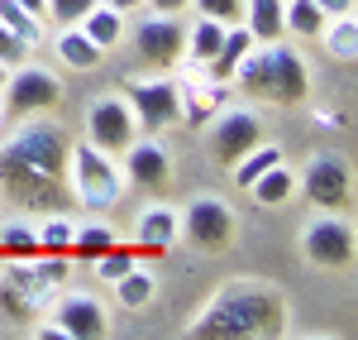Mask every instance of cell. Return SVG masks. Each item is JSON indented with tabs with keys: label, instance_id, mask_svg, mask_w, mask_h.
<instances>
[{
	"label": "cell",
	"instance_id": "cell-1",
	"mask_svg": "<svg viewBox=\"0 0 358 340\" xmlns=\"http://www.w3.org/2000/svg\"><path fill=\"white\" fill-rule=\"evenodd\" d=\"M0 187L20 206L57 211L67 201V135L48 120H29L0 144Z\"/></svg>",
	"mask_w": 358,
	"mask_h": 340
},
{
	"label": "cell",
	"instance_id": "cell-2",
	"mask_svg": "<svg viewBox=\"0 0 358 340\" xmlns=\"http://www.w3.org/2000/svg\"><path fill=\"white\" fill-rule=\"evenodd\" d=\"M282 321V302L268 287H229L206 312L192 321L196 340H239V336H268Z\"/></svg>",
	"mask_w": 358,
	"mask_h": 340
},
{
	"label": "cell",
	"instance_id": "cell-3",
	"mask_svg": "<svg viewBox=\"0 0 358 340\" xmlns=\"http://www.w3.org/2000/svg\"><path fill=\"white\" fill-rule=\"evenodd\" d=\"M234 82L244 86V91H253V96H263V101L296 106V101H306V91H310V72H306V62L292 48L253 43L239 57V67H234Z\"/></svg>",
	"mask_w": 358,
	"mask_h": 340
},
{
	"label": "cell",
	"instance_id": "cell-4",
	"mask_svg": "<svg viewBox=\"0 0 358 340\" xmlns=\"http://www.w3.org/2000/svg\"><path fill=\"white\" fill-rule=\"evenodd\" d=\"M67 168H72V192L82 206L106 211L124 197V172L115 163V154H101L96 144H72L67 149Z\"/></svg>",
	"mask_w": 358,
	"mask_h": 340
},
{
	"label": "cell",
	"instance_id": "cell-5",
	"mask_svg": "<svg viewBox=\"0 0 358 340\" xmlns=\"http://www.w3.org/2000/svg\"><path fill=\"white\" fill-rule=\"evenodd\" d=\"M134 140H138V125H134L129 101H120V96L91 101V111H86V144H96L101 154H124Z\"/></svg>",
	"mask_w": 358,
	"mask_h": 340
},
{
	"label": "cell",
	"instance_id": "cell-6",
	"mask_svg": "<svg viewBox=\"0 0 358 340\" xmlns=\"http://www.w3.org/2000/svg\"><path fill=\"white\" fill-rule=\"evenodd\" d=\"M124 101H129V111H134V125L143 135H158L167 130L177 115H182V86L177 82H124Z\"/></svg>",
	"mask_w": 358,
	"mask_h": 340
},
{
	"label": "cell",
	"instance_id": "cell-7",
	"mask_svg": "<svg viewBox=\"0 0 358 340\" xmlns=\"http://www.w3.org/2000/svg\"><path fill=\"white\" fill-rule=\"evenodd\" d=\"M182 226H187V240H192L196 250L215 254V250L229 245V235H234V211L220 197H196V201H187Z\"/></svg>",
	"mask_w": 358,
	"mask_h": 340
},
{
	"label": "cell",
	"instance_id": "cell-8",
	"mask_svg": "<svg viewBox=\"0 0 358 340\" xmlns=\"http://www.w3.org/2000/svg\"><path fill=\"white\" fill-rule=\"evenodd\" d=\"M5 96H10V111L15 115H34V111H48L57 106V96H62V86L48 67H15V77H5Z\"/></svg>",
	"mask_w": 358,
	"mask_h": 340
},
{
	"label": "cell",
	"instance_id": "cell-9",
	"mask_svg": "<svg viewBox=\"0 0 358 340\" xmlns=\"http://www.w3.org/2000/svg\"><path fill=\"white\" fill-rule=\"evenodd\" d=\"M301 187L320 211H339V206L349 201V163H344L339 154H315L310 168H306V177H301Z\"/></svg>",
	"mask_w": 358,
	"mask_h": 340
},
{
	"label": "cell",
	"instance_id": "cell-10",
	"mask_svg": "<svg viewBox=\"0 0 358 340\" xmlns=\"http://www.w3.org/2000/svg\"><path fill=\"white\" fill-rule=\"evenodd\" d=\"M301 245L320 268H344L354 259V230H349V221H339V216H320L315 226L306 230Z\"/></svg>",
	"mask_w": 358,
	"mask_h": 340
},
{
	"label": "cell",
	"instance_id": "cell-11",
	"mask_svg": "<svg viewBox=\"0 0 358 340\" xmlns=\"http://www.w3.org/2000/svg\"><path fill=\"white\" fill-rule=\"evenodd\" d=\"M258 140H263V125H258V115H253V111H224L220 120H215L210 149H215L220 163H239Z\"/></svg>",
	"mask_w": 358,
	"mask_h": 340
},
{
	"label": "cell",
	"instance_id": "cell-12",
	"mask_svg": "<svg viewBox=\"0 0 358 340\" xmlns=\"http://www.w3.org/2000/svg\"><path fill=\"white\" fill-rule=\"evenodd\" d=\"M134 43H138V57H143V62L167 67V62H177L187 34H182V25H177L172 15H158V20H143V25L134 29Z\"/></svg>",
	"mask_w": 358,
	"mask_h": 340
},
{
	"label": "cell",
	"instance_id": "cell-13",
	"mask_svg": "<svg viewBox=\"0 0 358 340\" xmlns=\"http://www.w3.org/2000/svg\"><path fill=\"white\" fill-rule=\"evenodd\" d=\"M57 326L67 340H101L106 336V307L96 297H62L57 302Z\"/></svg>",
	"mask_w": 358,
	"mask_h": 340
},
{
	"label": "cell",
	"instance_id": "cell-14",
	"mask_svg": "<svg viewBox=\"0 0 358 340\" xmlns=\"http://www.w3.org/2000/svg\"><path fill=\"white\" fill-rule=\"evenodd\" d=\"M120 172H124L129 182H138V187H163L167 182V154L153 140H134L124 149V168Z\"/></svg>",
	"mask_w": 358,
	"mask_h": 340
},
{
	"label": "cell",
	"instance_id": "cell-15",
	"mask_svg": "<svg viewBox=\"0 0 358 340\" xmlns=\"http://www.w3.org/2000/svg\"><path fill=\"white\" fill-rule=\"evenodd\" d=\"M177 230H182L177 211H167V206H153V211H143V216H138L134 240L143 245V250L163 254V250H172V245H177Z\"/></svg>",
	"mask_w": 358,
	"mask_h": 340
},
{
	"label": "cell",
	"instance_id": "cell-16",
	"mask_svg": "<svg viewBox=\"0 0 358 340\" xmlns=\"http://www.w3.org/2000/svg\"><path fill=\"white\" fill-rule=\"evenodd\" d=\"M248 48H253V34H248L244 25H229V29H224L220 53L206 62V67H210V82H220V86L229 82V77H234V67H239V57H244Z\"/></svg>",
	"mask_w": 358,
	"mask_h": 340
},
{
	"label": "cell",
	"instance_id": "cell-17",
	"mask_svg": "<svg viewBox=\"0 0 358 340\" xmlns=\"http://www.w3.org/2000/svg\"><path fill=\"white\" fill-rule=\"evenodd\" d=\"M82 34L96 43V48H115L120 43V34H124V10H115V5H91L82 15Z\"/></svg>",
	"mask_w": 358,
	"mask_h": 340
},
{
	"label": "cell",
	"instance_id": "cell-18",
	"mask_svg": "<svg viewBox=\"0 0 358 340\" xmlns=\"http://www.w3.org/2000/svg\"><path fill=\"white\" fill-rule=\"evenodd\" d=\"M244 29L253 34V43H277L282 29V0H244Z\"/></svg>",
	"mask_w": 358,
	"mask_h": 340
},
{
	"label": "cell",
	"instance_id": "cell-19",
	"mask_svg": "<svg viewBox=\"0 0 358 340\" xmlns=\"http://www.w3.org/2000/svg\"><path fill=\"white\" fill-rule=\"evenodd\" d=\"M57 57H62L67 67H77V72H91V67L106 57V48H96L77 25H67L62 34H57Z\"/></svg>",
	"mask_w": 358,
	"mask_h": 340
},
{
	"label": "cell",
	"instance_id": "cell-20",
	"mask_svg": "<svg viewBox=\"0 0 358 340\" xmlns=\"http://www.w3.org/2000/svg\"><path fill=\"white\" fill-rule=\"evenodd\" d=\"M320 39H325V53L339 57V62H354L358 57V20L354 15H334V20H325Z\"/></svg>",
	"mask_w": 358,
	"mask_h": 340
},
{
	"label": "cell",
	"instance_id": "cell-21",
	"mask_svg": "<svg viewBox=\"0 0 358 340\" xmlns=\"http://www.w3.org/2000/svg\"><path fill=\"white\" fill-rule=\"evenodd\" d=\"M282 29L296 34V39H320L325 15H320L315 0H282Z\"/></svg>",
	"mask_w": 358,
	"mask_h": 340
},
{
	"label": "cell",
	"instance_id": "cell-22",
	"mask_svg": "<svg viewBox=\"0 0 358 340\" xmlns=\"http://www.w3.org/2000/svg\"><path fill=\"white\" fill-rule=\"evenodd\" d=\"M292 187H296V177L282 168V163H273L268 172H258V177L248 182V192H253L258 206H282V201L292 197Z\"/></svg>",
	"mask_w": 358,
	"mask_h": 340
},
{
	"label": "cell",
	"instance_id": "cell-23",
	"mask_svg": "<svg viewBox=\"0 0 358 340\" xmlns=\"http://www.w3.org/2000/svg\"><path fill=\"white\" fill-rule=\"evenodd\" d=\"M153 292H158V278H153V273H143L138 264L124 273V278H115V297H120V307H129V312L148 307V302H153Z\"/></svg>",
	"mask_w": 358,
	"mask_h": 340
},
{
	"label": "cell",
	"instance_id": "cell-24",
	"mask_svg": "<svg viewBox=\"0 0 358 340\" xmlns=\"http://www.w3.org/2000/svg\"><path fill=\"white\" fill-rule=\"evenodd\" d=\"M0 25L10 29V34H15L24 48H34V43L43 39V25H38V15H34V10H24L20 0H0Z\"/></svg>",
	"mask_w": 358,
	"mask_h": 340
},
{
	"label": "cell",
	"instance_id": "cell-25",
	"mask_svg": "<svg viewBox=\"0 0 358 340\" xmlns=\"http://www.w3.org/2000/svg\"><path fill=\"white\" fill-rule=\"evenodd\" d=\"M273 163H282V149H277V144H263V140H258V144H253V149L244 154V158L234 163V182H239V187H248L258 172H268Z\"/></svg>",
	"mask_w": 358,
	"mask_h": 340
},
{
	"label": "cell",
	"instance_id": "cell-26",
	"mask_svg": "<svg viewBox=\"0 0 358 340\" xmlns=\"http://www.w3.org/2000/svg\"><path fill=\"white\" fill-rule=\"evenodd\" d=\"M110 245H120L110 226H82V230H72V254H77V259H101Z\"/></svg>",
	"mask_w": 358,
	"mask_h": 340
},
{
	"label": "cell",
	"instance_id": "cell-27",
	"mask_svg": "<svg viewBox=\"0 0 358 340\" xmlns=\"http://www.w3.org/2000/svg\"><path fill=\"white\" fill-rule=\"evenodd\" d=\"M34 235H38V254H67V250H72V221L57 216V211L34 230Z\"/></svg>",
	"mask_w": 358,
	"mask_h": 340
},
{
	"label": "cell",
	"instance_id": "cell-28",
	"mask_svg": "<svg viewBox=\"0 0 358 340\" xmlns=\"http://www.w3.org/2000/svg\"><path fill=\"white\" fill-rule=\"evenodd\" d=\"M0 250L15 254V259H34L38 254V235L24 221H10V226H0Z\"/></svg>",
	"mask_w": 358,
	"mask_h": 340
},
{
	"label": "cell",
	"instance_id": "cell-29",
	"mask_svg": "<svg viewBox=\"0 0 358 340\" xmlns=\"http://www.w3.org/2000/svg\"><path fill=\"white\" fill-rule=\"evenodd\" d=\"M224 29H229V25H220V20H206V15H201V25L192 29V57H196V62H210V57L220 53Z\"/></svg>",
	"mask_w": 358,
	"mask_h": 340
},
{
	"label": "cell",
	"instance_id": "cell-30",
	"mask_svg": "<svg viewBox=\"0 0 358 340\" xmlns=\"http://www.w3.org/2000/svg\"><path fill=\"white\" fill-rule=\"evenodd\" d=\"M129 268H134V254H129V250H120V245H110L106 254L96 259V273H101L106 283H115V278H124Z\"/></svg>",
	"mask_w": 358,
	"mask_h": 340
},
{
	"label": "cell",
	"instance_id": "cell-31",
	"mask_svg": "<svg viewBox=\"0 0 358 340\" xmlns=\"http://www.w3.org/2000/svg\"><path fill=\"white\" fill-rule=\"evenodd\" d=\"M196 10L220 25H244V0H196Z\"/></svg>",
	"mask_w": 358,
	"mask_h": 340
},
{
	"label": "cell",
	"instance_id": "cell-32",
	"mask_svg": "<svg viewBox=\"0 0 358 340\" xmlns=\"http://www.w3.org/2000/svg\"><path fill=\"white\" fill-rule=\"evenodd\" d=\"M91 5H96V0H48L43 10H48V15H53L57 25L67 29V25H82V15L91 10Z\"/></svg>",
	"mask_w": 358,
	"mask_h": 340
},
{
	"label": "cell",
	"instance_id": "cell-33",
	"mask_svg": "<svg viewBox=\"0 0 358 340\" xmlns=\"http://www.w3.org/2000/svg\"><path fill=\"white\" fill-rule=\"evenodd\" d=\"M20 62H24V43L0 25V67H20Z\"/></svg>",
	"mask_w": 358,
	"mask_h": 340
},
{
	"label": "cell",
	"instance_id": "cell-34",
	"mask_svg": "<svg viewBox=\"0 0 358 340\" xmlns=\"http://www.w3.org/2000/svg\"><path fill=\"white\" fill-rule=\"evenodd\" d=\"M315 5H320L325 20H334V15H354V0H315Z\"/></svg>",
	"mask_w": 358,
	"mask_h": 340
},
{
	"label": "cell",
	"instance_id": "cell-35",
	"mask_svg": "<svg viewBox=\"0 0 358 340\" xmlns=\"http://www.w3.org/2000/svg\"><path fill=\"white\" fill-rule=\"evenodd\" d=\"M148 5H153V10H158V15H172V10H182V5H187V0H148Z\"/></svg>",
	"mask_w": 358,
	"mask_h": 340
},
{
	"label": "cell",
	"instance_id": "cell-36",
	"mask_svg": "<svg viewBox=\"0 0 358 340\" xmlns=\"http://www.w3.org/2000/svg\"><path fill=\"white\" fill-rule=\"evenodd\" d=\"M38 336H43V340H67V336H62V326H38Z\"/></svg>",
	"mask_w": 358,
	"mask_h": 340
},
{
	"label": "cell",
	"instance_id": "cell-37",
	"mask_svg": "<svg viewBox=\"0 0 358 340\" xmlns=\"http://www.w3.org/2000/svg\"><path fill=\"white\" fill-rule=\"evenodd\" d=\"M20 5H24V10H34V15H38V10H43V5H48V0H20Z\"/></svg>",
	"mask_w": 358,
	"mask_h": 340
},
{
	"label": "cell",
	"instance_id": "cell-38",
	"mask_svg": "<svg viewBox=\"0 0 358 340\" xmlns=\"http://www.w3.org/2000/svg\"><path fill=\"white\" fill-rule=\"evenodd\" d=\"M110 5H115V10H134L138 0H110Z\"/></svg>",
	"mask_w": 358,
	"mask_h": 340
},
{
	"label": "cell",
	"instance_id": "cell-39",
	"mask_svg": "<svg viewBox=\"0 0 358 340\" xmlns=\"http://www.w3.org/2000/svg\"><path fill=\"white\" fill-rule=\"evenodd\" d=\"M5 77H10V67H0V86H5Z\"/></svg>",
	"mask_w": 358,
	"mask_h": 340
}]
</instances>
